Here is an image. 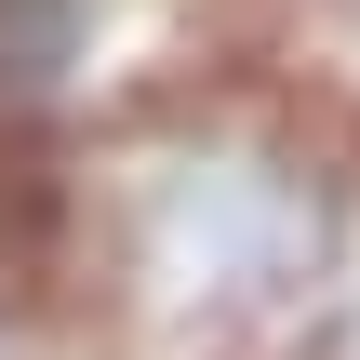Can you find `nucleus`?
<instances>
[{
	"instance_id": "1",
	"label": "nucleus",
	"mask_w": 360,
	"mask_h": 360,
	"mask_svg": "<svg viewBox=\"0 0 360 360\" xmlns=\"http://www.w3.org/2000/svg\"><path fill=\"white\" fill-rule=\"evenodd\" d=\"M67 294L107 307L147 360H281L321 307L360 294V254L294 120L174 94L80 160Z\"/></svg>"
}]
</instances>
